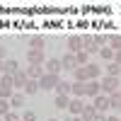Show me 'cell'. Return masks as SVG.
Returning a JSON list of instances; mask_svg holds the SVG:
<instances>
[{
	"label": "cell",
	"instance_id": "obj_1",
	"mask_svg": "<svg viewBox=\"0 0 121 121\" xmlns=\"http://www.w3.org/2000/svg\"><path fill=\"white\" fill-rule=\"evenodd\" d=\"M99 85H102V95H114V92H119V78H112V75H104L102 78V82H99Z\"/></svg>",
	"mask_w": 121,
	"mask_h": 121
},
{
	"label": "cell",
	"instance_id": "obj_16",
	"mask_svg": "<svg viewBox=\"0 0 121 121\" xmlns=\"http://www.w3.org/2000/svg\"><path fill=\"white\" fill-rule=\"evenodd\" d=\"M80 116H82V121H95V116H97V109H95L92 104H87V107L82 109V114H80Z\"/></svg>",
	"mask_w": 121,
	"mask_h": 121
},
{
	"label": "cell",
	"instance_id": "obj_3",
	"mask_svg": "<svg viewBox=\"0 0 121 121\" xmlns=\"http://www.w3.org/2000/svg\"><path fill=\"white\" fill-rule=\"evenodd\" d=\"M92 107L97 109V114H107L109 109H112V104H109V97L107 95H97L92 99Z\"/></svg>",
	"mask_w": 121,
	"mask_h": 121
},
{
	"label": "cell",
	"instance_id": "obj_40",
	"mask_svg": "<svg viewBox=\"0 0 121 121\" xmlns=\"http://www.w3.org/2000/svg\"><path fill=\"white\" fill-rule=\"evenodd\" d=\"M119 92H121V87H119Z\"/></svg>",
	"mask_w": 121,
	"mask_h": 121
},
{
	"label": "cell",
	"instance_id": "obj_27",
	"mask_svg": "<svg viewBox=\"0 0 121 121\" xmlns=\"http://www.w3.org/2000/svg\"><path fill=\"white\" fill-rule=\"evenodd\" d=\"M109 104H112L114 109L121 107V92H114V95H109Z\"/></svg>",
	"mask_w": 121,
	"mask_h": 121
},
{
	"label": "cell",
	"instance_id": "obj_14",
	"mask_svg": "<svg viewBox=\"0 0 121 121\" xmlns=\"http://www.w3.org/2000/svg\"><path fill=\"white\" fill-rule=\"evenodd\" d=\"M60 63H63V68H65V70H75V68H78V60H75V53H65V56H63V60H60Z\"/></svg>",
	"mask_w": 121,
	"mask_h": 121
},
{
	"label": "cell",
	"instance_id": "obj_19",
	"mask_svg": "<svg viewBox=\"0 0 121 121\" xmlns=\"http://www.w3.org/2000/svg\"><path fill=\"white\" fill-rule=\"evenodd\" d=\"M36 92H39V80H27L24 95H36Z\"/></svg>",
	"mask_w": 121,
	"mask_h": 121
},
{
	"label": "cell",
	"instance_id": "obj_39",
	"mask_svg": "<svg viewBox=\"0 0 121 121\" xmlns=\"http://www.w3.org/2000/svg\"><path fill=\"white\" fill-rule=\"evenodd\" d=\"M119 112H121V107H119Z\"/></svg>",
	"mask_w": 121,
	"mask_h": 121
},
{
	"label": "cell",
	"instance_id": "obj_7",
	"mask_svg": "<svg viewBox=\"0 0 121 121\" xmlns=\"http://www.w3.org/2000/svg\"><path fill=\"white\" fill-rule=\"evenodd\" d=\"M85 95L95 99L97 95H102V85H99L97 80H87V82H85Z\"/></svg>",
	"mask_w": 121,
	"mask_h": 121
},
{
	"label": "cell",
	"instance_id": "obj_8",
	"mask_svg": "<svg viewBox=\"0 0 121 121\" xmlns=\"http://www.w3.org/2000/svg\"><path fill=\"white\" fill-rule=\"evenodd\" d=\"M87 104H82V99H78V97H73L70 99V104H68V112L73 114V116H80L82 114V109H85Z\"/></svg>",
	"mask_w": 121,
	"mask_h": 121
},
{
	"label": "cell",
	"instance_id": "obj_37",
	"mask_svg": "<svg viewBox=\"0 0 121 121\" xmlns=\"http://www.w3.org/2000/svg\"><path fill=\"white\" fill-rule=\"evenodd\" d=\"M70 121H82V116H73V119H70Z\"/></svg>",
	"mask_w": 121,
	"mask_h": 121
},
{
	"label": "cell",
	"instance_id": "obj_15",
	"mask_svg": "<svg viewBox=\"0 0 121 121\" xmlns=\"http://www.w3.org/2000/svg\"><path fill=\"white\" fill-rule=\"evenodd\" d=\"M17 70H22V68H19V63H17V60H12V58H7V60H5V75L12 78Z\"/></svg>",
	"mask_w": 121,
	"mask_h": 121
},
{
	"label": "cell",
	"instance_id": "obj_24",
	"mask_svg": "<svg viewBox=\"0 0 121 121\" xmlns=\"http://www.w3.org/2000/svg\"><path fill=\"white\" fill-rule=\"evenodd\" d=\"M109 46L114 48V53L121 51V34H112V36H109Z\"/></svg>",
	"mask_w": 121,
	"mask_h": 121
},
{
	"label": "cell",
	"instance_id": "obj_26",
	"mask_svg": "<svg viewBox=\"0 0 121 121\" xmlns=\"http://www.w3.org/2000/svg\"><path fill=\"white\" fill-rule=\"evenodd\" d=\"M10 107H15V109L24 107V95H12V99H10Z\"/></svg>",
	"mask_w": 121,
	"mask_h": 121
},
{
	"label": "cell",
	"instance_id": "obj_6",
	"mask_svg": "<svg viewBox=\"0 0 121 121\" xmlns=\"http://www.w3.org/2000/svg\"><path fill=\"white\" fill-rule=\"evenodd\" d=\"M27 63L29 65H44V51H36V48H29L27 51Z\"/></svg>",
	"mask_w": 121,
	"mask_h": 121
},
{
	"label": "cell",
	"instance_id": "obj_29",
	"mask_svg": "<svg viewBox=\"0 0 121 121\" xmlns=\"http://www.w3.org/2000/svg\"><path fill=\"white\" fill-rule=\"evenodd\" d=\"M85 51H87V53H99V46H97L95 41H92V44H85Z\"/></svg>",
	"mask_w": 121,
	"mask_h": 121
},
{
	"label": "cell",
	"instance_id": "obj_11",
	"mask_svg": "<svg viewBox=\"0 0 121 121\" xmlns=\"http://www.w3.org/2000/svg\"><path fill=\"white\" fill-rule=\"evenodd\" d=\"M56 95H63V97L73 95V82H65V80H60V82L56 85Z\"/></svg>",
	"mask_w": 121,
	"mask_h": 121
},
{
	"label": "cell",
	"instance_id": "obj_20",
	"mask_svg": "<svg viewBox=\"0 0 121 121\" xmlns=\"http://www.w3.org/2000/svg\"><path fill=\"white\" fill-rule=\"evenodd\" d=\"M99 53H102V58L107 60V63H112V60H114V48H112V46H102V48H99Z\"/></svg>",
	"mask_w": 121,
	"mask_h": 121
},
{
	"label": "cell",
	"instance_id": "obj_38",
	"mask_svg": "<svg viewBox=\"0 0 121 121\" xmlns=\"http://www.w3.org/2000/svg\"><path fill=\"white\" fill-rule=\"evenodd\" d=\"M48 121H58V119H48Z\"/></svg>",
	"mask_w": 121,
	"mask_h": 121
},
{
	"label": "cell",
	"instance_id": "obj_17",
	"mask_svg": "<svg viewBox=\"0 0 121 121\" xmlns=\"http://www.w3.org/2000/svg\"><path fill=\"white\" fill-rule=\"evenodd\" d=\"M29 46H32V48H36V51H44V36H39V34L29 36Z\"/></svg>",
	"mask_w": 121,
	"mask_h": 121
},
{
	"label": "cell",
	"instance_id": "obj_34",
	"mask_svg": "<svg viewBox=\"0 0 121 121\" xmlns=\"http://www.w3.org/2000/svg\"><path fill=\"white\" fill-rule=\"evenodd\" d=\"M0 75H5V60H0Z\"/></svg>",
	"mask_w": 121,
	"mask_h": 121
},
{
	"label": "cell",
	"instance_id": "obj_31",
	"mask_svg": "<svg viewBox=\"0 0 121 121\" xmlns=\"http://www.w3.org/2000/svg\"><path fill=\"white\" fill-rule=\"evenodd\" d=\"M22 121H36V114H34V112H24Z\"/></svg>",
	"mask_w": 121,
	"mask_h": 121
},
{
	"label": "cell",
	"instance_id": "obj_9",
	"mask_svg": "<svg viewBox=\"0 0 121 121\" xmlns=\"http://www.w3.org/2000/svg\"><path fill=\"white\" fill-rule=\"evenodd\" d=\"M68 48H70V53H78V51H82V36H68Z\"/></svg>",
	"mask_w": 121,
	"mask_h": 121
},
{
	"label": "cell",
	"instance_id": "obj_30",
	"mask_svg": "<svg viewBox=\"0 0 121 121\" xmlns=\"http://www.w3.org/2000/svg\"><path fill=\"white\" fill-rule=\"evenodd\" d=\"M5 121H22V116H19V114H15V112H10V114L5 116Z\"/></svg>",
	"mask_w": 121,
	"mask_h": 121
},
{
	"label": "cell",
	"instance_id": "obj_36",
	"mask_svg": "<svg viewBox=\"0 0 121 121\" xmlns=\"http://www.w3.org/2000/svg\"><path fill=\"white\" fill-rule=\"evenodd\" d=\"M107 121H121L119 116H107Z\"/></svg>",
	"mask_w": 121,
	"mask_h": 121
},
{
	"label": "cell",
	"instance_id": "obj_12",
	"mask_svg": "<svg viewBox=\"0 0 121 121\" xmlns=\"http://www.w3.org/2000/svg\"><path fill=\"white\" fill-rule=\"evenodd\" d=\"M27 80H29V78H27V73H24V70H17V73L12 75V85H15V87H22V90H24Z\"/></svg>",
	"mask_w": 121,
	"mask_h": 121
},
{
	"label": "cell",
	"instance_id": "obj_5",
	"mask_svg": "<svg viewBox=\"0 0 121 121\" xmlns=\"http://www.w3.org/2000/svg\"><path fill=\"white\" fill-rule=\"evenodd\" d=\"M60 70H63L60 58H48L44 63V73H48V75H60Z\"/></svg>",
	"mask_w": 121,
	"mask_h": 121
},
{
	"label": "cell",
	"instance_id": "obj_35",
	"mask_svg": "<svg viewBox=\"0 0 121 121\" xmlns=\"http://www.w3.org/2000/svg\"><path fill=\"white\" fill-rule=\"evenodd\" d=\"M5 58V46H0V60Z\"/></svg>",
	"mask_w": 121,
	"mask_h": 121
},
{
	"label": "cell",
	"instance_id": "obj_13",
	"mask_svg": "<svg viewBox=\"0 0 121 121\" xmlns=\"http://www.w3.org/2000/svg\"><path fill=\"white\" fill-rule=\"evenodd\" d=\"M85 73H87V80H97L99 73H102V68L95 65V63H87V65H85Z\"/></svg>",
	"mask_w": 121,
	"mask_h": 121
},
{
	"label": "cell",
	"instance_id": "obj_33",
	"mask_svg": "<svg viewBox=\"0 0 121 121\" xmlns=\"http://www.w3.org/2000/svg\"><path fill=\"white\" fill-rule=\"evenodd\" d=\"M95 121H107V114H97V116H95Z\"/></svg>",
	"mask_w": 121,
	"mask_h": 121
},
{
	"label": "cell",
	"instance_id": "obj_28",
	"mask_svg": "<svg viewBox=\"0 0 121 121\" xmlns=\"http://www.w3.org/2000/svg\"><path fill=\"white\" fill-rule=\"evenodd\" d=\"M10 114V99H0V116Z\"/></svg>",
	"mask_w": 121,
	"mask_h": 121
},
{
	"label": "cell",
	"instance_id": "obj_21",
	"mask_svg": "<svg viewBox=\"0 0 121 121\" xmlns=\"http://www.w3.org/2000/svg\"><path fill=\"white\" fill-rule=\"evenodd\" d=\"M56 109H60V112H63V109H68V104H70V99L68 97H63V95H56Z\"/></svg>",
	"mask_w": 121,
	"mask_h": 121
},
{
	"label": "cell",
	"instance_id": "obj_10",
	"mask_svg": "<svg viewBox=\"0 0 121 121\" xmlns=\"http://www.w3.org/2000/svg\"><path fill=\"white\" fill-rule=\"evenodd\" d=\"M27 78L29 80H41V75H44V65H27Z\"/></svg>",
	"mask_w": 121,
	"mask_h": 121
},
{
	"label": "cell",
	"instance_id": "obj_18",
	"mask_svg": "<svg viewBox=\"0 0 121 121\" xmlns=\"http://www.w3.org/2000/svg\"><path fill=\"white\" fill-rule=\"evenodd\" d=\"M73 75H75V82H87V73H85V65H78L73 70Z\"/></svg>",
	"mask_w": 121,
	"mask_h": 121
},
{
	"label": "cell",
	"instance_id": "obj_2",
	"mask_svg": "<svg viewBox=\"0 0 121 121\" xmlns=\"http://www.w3.org/2000/svg\"><path fill=\"white\" fill-rule=\"evenodd\" d=\"M12 90H15V85H12V78L10 75H3L0 78V99H12Z\"/></svg>",
	"mask_w": 121,
	"mask_h": 121
},
{
	"label": "cell",
	"instance_id": "obj_22",
	"mask_svg": "<svg viewBox=\"0 0 121 121\" xmlns=\"http://www.w3.org/2000/svg\"><path fill=\"white\" fill-rule=\"evenodd\" d=\"M119 73H121V65L119 63H107V75H112V78H119Z\"/></svg>",
	"mask_w": 121,
	"mask_h": 121
},
{
	"label": "cell",
	"instance_id": "obj_32",
	"mask_svg": "<svg viewBox=\"0 0 121 121\" xmlns=\"http://www.w3.org/2000/svg\"><path fill=\"white\" fill-rule=\"evenodd\" d=\"M114 63H119V65H121V51H116V53H114Z\"/></svg>",
	"mask_w": 121,
	"mask_h": 121
},
{
	"label": "cell",
	"instance_id": "obj_25",
	"mask_svg": "<svg viewBox=\"0 0 121 121\" xmlns=\"http://www.w3.org/2000/svg\"><path fill=\"white\" fill-rule=\"evenodd\" d=\"M75 60H78V65H87V60H90V53L82 48V51H78V53H75Z\"/></svg>",
	"mask_w": 121,
	"mask_h": 121
},
{
	"label": "cell",
	"instance_id": "obj_4",
	"mask_svg": "<svg viewBox=\"0 0 121 121\" xmlns=\"http://www.w3.org/2000/svg\"><path fill=\"white\" fill-rule=\"evenodd\" d=\"M58 82H60L58 75H48V73H44L41 80H39V90H56Z\"/></svg>",
	"mask_w": 121,
	"mask_h": 121
},
{
	"label": "cell",
	"instance_id": "obj_23",
	"mask_svg": "<svg viewBox=\"0 0 121 121\" xmlns=\"http://www.w3.org/2000/svg\"><path fill=\"white\" fill-rule=\"evenodd\" d=\"M73 97H78V99L85 97V82H73Z\"/></svg>",
	"mask_w": 121,
	"mask_h": 121
}]
</instances>
